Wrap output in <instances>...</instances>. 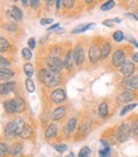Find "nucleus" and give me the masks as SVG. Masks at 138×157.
Listing matches in <instances>:
<instances>
[{
  "mask_svg": "<svg viewBox=\"0 0 138 157\" xmlns=\"http://www.w3.org/2000/svg\"><path fill=\"white\" fill-rule=\"evenodd\" d=\"M46 62H47V65H48V68H51L52 71H58V72H60V71L62 70V67H65L63 61H61L58 57L50 56V57H47Z\"/></svg>",
  "mask_w": 138,
  "mask_h": 157,
  "instance_id": "39448f33",
  "label": "nucleus"
},
{
  "mask_svg": "<svg viewBox=\"0 0 138 157\" xmlns=\"http://www.w3.org/2000/svg\"><path fill=\"white\" fill-rule=\"evenodd\" d=\"M9 48H10V44H9V42L6 41L5 38L0 37V52H8Z\"/></svg>",
  "mask_w": 138,
  "mask_h": 157,
  "instance_id": "4be33fe9",
  "label": "nucleus"
},
{
  "mask_svg": "<svg viewBox=\"0 0 138 157\" xmlns=\"http://www.w3.org/2000/svg\"><path fill=\"white\" fill-rule=\"evenodd\" d=\"M95 24L94 23H90V24H80V25H77L74 31H72V33L74 34H77V33H82V32H85V31H87V29H90V28H93Z\"/></svg>",
  "mask_w": 138,
  "mask_h": 157,
  "instance_id": "412c9836",
  "label": "nucleus"
},
{
  "mask_svg": "<svg viewBox=\"0 0 138 157\" xmlns=\"http://www.w3.org/2000/svg\"><path fill=\"white\" fill-rule=\"evenodd\" d=\"M4 106H5V110L8 113H21V112L24 110L25 104H24L23 99H21V98H15V99H13V100L5 101Z\"/></svg>",
  "mask_w": 138,
  "mask_h": 157,
  "instance_id": "7ed1b4c3",
  "label": "nucleus"
},
{
  "mask_svg": "<svg viewBox=\"0 0 138 157\" xmlns=\"http://www.w3.org/2000/svg\"><path fill=\"white\" fill-rule=\"evenodd\" d=\"M132 133V127L128 124V123H123L121 124V127L118 128V132H117V140L118 142H125L128 138H129V136Z\"/></svg>",
  "mask_w": 138,
  "mask_h": 157,
  "instance_id": "20e7f679",
  "label": "nucleus"
},
{
  "mask_svg": "<svg viewBox=\"0 0 138 157\" xmlns=\"http://www.w3.org/2000/svg\"><path fill=\"white\" fill-rule=\"evenodd\" d=\"M110 51H112L110 43H104L103 47H102V58H106L108 56H109Z\"/></svg>",
  "mask_w": 138,
  "mask_h": 157,
  "instance_id": "5701e85b",
  "label": "nucleus"
},
{
  "mask_svg": "<svg viewBox=\"0 0 138 157\" xmlns=\"http://www.w3.org/2000/svg\"><path fill=\"white\" fill-rule=\"evenodd\" d=\"M121 74L124 76V77H129L134 74L136 71V66H134V62H129V61H125L122 66H121Z\"/></svg>",
  "mask_w": 138,
  "mask_h": 157,
  "instance_id": "0eeeda50",
  "label": "nucleus"
},
{
  "mask_svg": "<svg viewBox=\"0 0 138 157\" xmlns=\"http://www.w3.org/2000/svg\"><path fill=\"white\" fill-rule=\"evenodd\" d=\"M22 55H23V57H24V60H31V58H32V50H31V48H23V50H22Z\"/></svg>",
  "mask_w": 138,
  "mask_h": 157,
  "instance_id": "2f4dec72",
  "label": "nucleus"
},
{
  "mask_svg": "<svg viewBox=\"0 0 138 157\" xmlns=\"http://www.w3.org/2000/svg\"><path fill=\"white\" fill-rule=\"evenodd\" d=\"M58 27H60V25H58V24H53V25H51L50 28H48V29H47V31H48V32H52V31H55V29H57Z\"/></svg>",
  "mask_w": 138,
  "mask_h": 157,
  "instance_id": "de8ad7c7",
  "label": "nucleus"
},
{
  "mask_svg": "<svg viewBox=\"0 0 138 157\" xmlns=\"http://www.w3.org/2000/svg\"><path fill=\"white\" fill-rule=\"evenodd\" d=\"M14 89H15V81H5L3 84H0V94L2 95L12 93L14 91Z\"/></svg>",
  "mask_w": 138,
  "mask_h": 157,
  "instance_id": "f8f14e48",
  "label": "nucleus"
},
{
  "mask_svg": "<svg viewBox=\"0 0 138 157\" xmlns=\"http://www.w3.org/2000/svg\"><path fill=\"white\" fill-rule=\"evenodd\" d=\"M8 153H9L8 146L5 143H3V142H0V157H5Z\"/></svg>",
  "mask_w": 138,
  "mask_h": 157,
  "instance_id": "7c9ffc66",
  "label": "nucleus"
},
{
  "mask_svg": "<svg viewBox=\"0 0 138 157\" xmlns=\"http://www.w3.org/2000/svg\"><path fill=\"white\" fill-rule=\"evenodd\" d=\"M113 22H114V23H121V19H119V18H114Z\"/></svg>",
  "mask_w": 138,
  "mask_h": 157,
  "instance_id": "3c124183",
  "label": "nucleus"
},
{
  "mask_svg": "<svg viewBox=\"0 0 138 157\" xmlns=\"http://www.w3.org/2000/svg\"><path fill=\"white\" fill-rule=\"evenodd\" d=\"M132 61L133 62H138V52H134L132 55Z\"/></svg>",
  "mask_w": 138,
  "mask_h": 157,
  "instance_id": "49530a36",
  "label": "nucleus"
},
{
  "mask_svg": "<svg viewBox=\"0 0 138 157\" xmlns=\"http://www.w3.org/2000/svg\"><path fill=\"white\" fill-rule=\"evenodd\" d=\"M74 61L76 65H81L84 62V57H85V52H84V47L82 46H76V48L74 50Z\"/></svg>",
  "mask_w": 138,
  "mask_h": 157,
  "instance_id": "9b49d317",
  "label": "nucleus"
},
{
  "mask_svg": "<svg viewBox=\"0 0 138 157\" xmlns=\"http://www.w3.org/2000/svg\"><path fill=\"white\" fill-rule=\"evenodd\" d=\"M66 114V106H58L52 112V119L53 121H60Z\"/></svg>",
  "mask_w": 138,
  "mask_h": 157,
  "instance_id": "dca6fc26",
  "label": "nucleus"
},
{
  "mask_svg": "<svg viewBox=\"0 0 138 157\" xmlns=\"http://www.w3.org/2000/svg\"><path fill=\"white\" fill-rule=\"evenodd\" d=\"M62 4H63V6L66 9H71L74 6V4H75V0H63Z\"/></svg>",
  "mask_w": 138,
  "mask_h": 157,
  "instance_id": "f704fd0d",
  "label": "nucleus"
},
{
  "mask_svg": "<svg viewBox=\"0 0 138 157\" xmlns=\"http://www.w3.org/2000/svg\"><path fill=\"white\" fill-rule=\"evenodd\" d=\"M22 151H23V147L22 144H19V143H15L10 150H9V153H10L13 157H18V156H21L22 155Z\"/></svg>",
  "mask_w": 138,
  "mask_h": 157,
  "instance_id": "aec40b11",
  "label": "nucleus"
},
{
  "mask_svg": "<svg viewBox=\"0 0 138 157\" xmlns=\"http://www.w3.org/2000/svg\"><path fill=\"white\" fill-rule=\"evenodd\" d=\"M24 122L23 121H12L9 122L5 127V136L8 138H14L17 136H21L23 128H24Z\"/></svg>",
  "mask_w": 138,
  "mask_h": 157,
  "instance_id": "f03ea898",
  "label": "nucleus"
},
{
  "mask_svg": "<svg viewBox=\"0 0 138 157\" xmlns=\"http://www.w3.org/2000/svg\"><path fill=\"white\" fill-rule=\"evenodd\" d=\"M6 66H9V61L6 60L5 57L0 56V68H2V67H6Z\"/></svg>",
  "mask_w": 138,
  "mask_h": 157,
  "instance_id": "e433bc0d",
  "label": "nucleus"
},
{
  "mask_svg": "<svg viewBox=\"0 0 138 157\" xmlns=\"http://www.w3.org/2000/svg\"><path fill=\"white\" fill-rule=\"evenodd\" d=\"M103 24H104L105 27H113L114 22H113V19H110V21H104V22H103Z\"/></svg>",
  "mask_w": 138,
  "mask_h": 157,
  "instance_id": "37998d69",
  "label": "nucleus"
},
{
  "mask_svg": "<svg viewBox=\"0 0 138 157\" xmlns=\"http://www.w3.org/2000/svg\"><path fill=\"white\" fill-rule=\"evenodd\" d=\"M4 27H5L6 31H9V32H14V31H17V25H15V24H12V23L5 24Z\"/></svg>",
  "mask_w": 138,
  "mask_h": 157,
  "instance_id": "c9c22d12",
  "label": "nucleus"
},
{
  "mask_svg": "<svg viewBox=\"0 0 138 157\" xmlns=\"http://www.w3.org/2000/svg\"><path fill=\"white\" fill-rule=\"evenodd\" d=\"M13 76H14V71H12L10 68H6V67L0 68V80H3V81L10 80Z\"/></svg>",
  "mask_w": 138,
  "mask_h": 157,
  "instance_id": "f3484780",
  "label": "nucleus"
},
{
  "mask_svg": "<svg viewBox=\"0 0 138 157\" xmlns=\"http://www.w3.org/2000/svg\"><path fill=\"white\" fill-rule=\"evenodd\" d=\"M124 62H125V55H124L123 50H117V51L113 53V58H112L113 66L121 67Z\"/></svg>",
  "mask_w": 138,
  "mask_h": 157,
  "instance_id": "6e6552de",
  "label": "nucleus"
},
{
  "mask_svg": "<svg viewBox=\"0 0 138 157\" xmlns=\"http://www.w3.org/2000/svg\"><path fill=\"white\" fill-rule=\"evenodd\" d=\"M51 99L56 104H62L66 100V93L63 89H55L51 94Z\"/></svg>",
  "mask_w": 138,
  "mask_h": 157,
  "instance_id": "1a4fd4ad",
  "label": "nucleus"
},
{
  "mask_svg": "<svg viewBox=\"0 0 138 157\" xmlns=\"http://www.w3.org/2000/svg\"><path fill=\"white\" fill-rule=\"evenodd\" d=\"M89 155H90V148L89 147H82L77 157H89Z\"/></svg>",
  "mask_w": 138,
  "mask_h": 157,
  "instance_id": "473e14b6",
  "label": "nucleus"
},
{
  "mask_svg": "<svg viewBox=\"0 0 138 157\" xmlns=\"http://www.w3.org/2000/svg\"><path fill=\"white\" fill-rule=\"evenodd\" d=\"M132 132H133V134L136 137H138V121L132 125Z\"/></svg>",
  "mask_w": 138,
  "mask_h": 157,
  "instance_id": "ea45409f",
  "label": "nucleus"
},
{
  "mask_svg": "<svg viewBox=\"0 0 138 157\" xmlns=\"http://www.w3.org/2000/svg\"><path fill=\"white\" fill-rule=\"evenodd\" d=\"M8 14L12 19H14V21H17V22H19V21H22L23 19V13L18 6H13L12 9H9Z\"/></svg>",
  "mask_w": 138,
  "mask_h": 157,
  "instance_id": "ddd939ff",
  "label": "nucleus"
},
{
  "mask_svg": "<svg viewBox=\"0 0 138 157\" xmlns=\"http://www.w3.org/2000/svg\"><path fill=\"white\" fill-rule=\"evenodd\" d=\"M137 106V104L136 103H133V104H128V105H125L124 108H123V109H122V112H121V115L123 117V115H125L127 113H129L131 110H133L134 109V108Z\"/></svg>",
  "mask_w": 138,
  "mask_h": 157,
  "instance_id": "c85d7f7f",
  "label": "nucleus"
},
{
  "mask_svg": "<svg viewBox=\"0 0 138 157\" xmlns=\"http://www.w3.org/2000/svg\"><path fill=\"white\" fill-rule=\"evenodd\" d=\"M113 38H114V41L115 42H122L123 39H124V34H123V32L122 31H115L114 32V34H113Z\"/></svg>",
  "mask_w": 138,
  "mask_h": 157,
  "instance_id": "c756f323",
  "label": "nucleus"
},
{
  "mask_svg": "<svg viewBox=\"0 0 138 157\" xmlns=\"http://www.w3.org/2000/svg\"><path fill=\"white\" fill-rule=\"evenodd\" d=\"M55 3H56V0H46V4H47V6H48V8L52 6Z\"/></svg>",
  "mask_w": 138,
  "mask_h": 157,
  "instance_id": "09e8293b",
  "label": "nucleus"
},
{
  "mask_svg": "<svg viewBox=\"0 0 138 157\" xmlns=\"http://www.w3.org/2000/svg\"><path fill=\"white\" fill-rule=\"evenodd\" d=\"M85 2H86V4H91V3L94 2V0H85Z\"/></svg>",
  "mask_w": 138,
  "mask_h": 157,
  "instance_id": "864d4df0",
  "label": "nucleus"
},
{
  "mask_svg": "<svg viewBox=\"0 0 138 157\" xmlns=\"http://www.w3.org/2000/svg\"><path fill=\"white\" fill-rule=\"evenodd\" d=\"M55 148H56L58 152H65V151L67 150V146H66V144H56Z\"/></svg>",
  "mask_w": 138,
  "mask_h": 157,
  "instance_id": "4c0bfd02",
  "label": "nucleus"
},
{
  "mask_svg": "<svg viewBox=\"0 0 138 157\" xmlns=\"http://www.w3.org/2000/svg\"><path fill=\"white\" fill-rule=\"evenodd\" d=\"M129 42L133 44V46H136L137 48H138V43H137V41H136V39L134 38H132V37H129Z\"/></svg>",
  "mask_w": 138,
  "mask_h": 157,
  "instance_id": "8fccbe9b",
  "label": "nucleus"
},
{
  "mask_svg": "<svg viewBox=\"0 0 138 157\" xmlns=\"http://www.w3.org/2000/svg\"><path fill=\"white\" fill-rule=\"evenodd\" d=\"M12 2H14V3H17V2H18V0H12Z\"/></svg>",
  "mask_w": 138,
  "mask_h": 157,
  "instance_id": "6e6d98bb",
  "label": "nucleus"
},
{
  "mask_svg": "<svg viewBox=\"0 0 138 157\" xmlns=\"http://www.w3.org/2000/svg\"><path fill=\"white\" fill-rule=\"evenodd\" d=\"M76 123H77V119L76 118H71V119H68L66 127H65V133L67 137H70L74 132H75V128H76Z\"/></svg>",
  "mask_w": 138,
  "mask_h": 157,
  "instance_id": "4468645a",
  "label": "nucleus"
},
{
  "mask_svg": "<svg viewBox=\"0 0 138 157\" xmlns=\"http://www.w3.org/2000/svg\"><path fill=\"white\" fill-rule=\"evenodd\" d=\"M52 22H53V19H51V18H42V19H41V24H42V25L51 24Z\"/></svg>",
  "mask_w": 138,
  "mask_h": 157,
  "instance_id": "58836bf2",
  "label": "nucleus"
},
{
  "mask_svg": "<svg viewBox=\"0 0 138 157\" xmlns=\"http://www.w3.org/2000/svg\"><path fill=\"white\" fill-rule=\"evenodd\" d=\"M114 6H115L114 0H106V2L102 5V10L103 12H108V10H110V9H113Z\"/></svg>",
  "mask_w": 138,
  "mask_h": 157,
  "instance_id": "393cba45",
  "label": "nucleus"
},
{
  "mask_svg": "<svg viewBox=\"0 0 138 157\" xmlns=\"http://www.w3.org/2000/svg\"><path fill=\"white\" fill-rule=\"evenodd\" d=\"M24 72L28 77H32V75L34 74V68H33V65L32 63H25L24 65Z\"/></svg>",
  "mask_w": 138,
  "mask_h": 157,
  "instance_id": "bb28decb",
  "label": "nucleus"
},
{
  "mask_svg": "<svg viewBox=\"0 0 138 157\" xmlns=\"http://www.w3.org/2000/svg\"><path fill=\"white\" fill-rule=\"evenodd\" d=\"M75 61H74V53L72 51H68L66 53V57H65V61H63V65H65V68H67V70H71L72 66H74Z\"/></svg>",
  "mask_w": 138,
  "mask_h": 157,
  "instance_id": "6ab92c4d",
  "label": "nucleus"
},
{
  "mask_svg": "<svg viewBox=\"0 0 138 157\" xmlns=\"http://www.w3.org/2000/svg\"><path fill=\"white\" fill-rule=\"evenodd\" d=\"M67 157H75V155H74V153H70V155H68Z\"/></svg>",
  "mask_w": 138,
  "mask_h": 157,
  "instance_id": "5fc2aeb1",
  "label": "nucleus"
},
{
  "mask_svg": "<svg viewBox=\"0 0 138 157\" xmlns=\"http://www.w3.org/2000/svg\"><path fill=\"white\" fill-rule=\"evenodd\" d=\"M63 3V0H56V9H57V10H58V9H60L61 8V4Z\"/></svg>",
  "mask_w": 138,
  "mask_h": 157,
  "instance_id": "a18cd8bd",
  "label": "nucleus"
},
{
  "mask_svg": "<svg viewBox=\"0 0 138 157\" xmlns=\"http://www.w3.org/2000/svg\"><path fill=\"white\" fill-rule=\"evenodd\" d=\"M127 17H128V18H133L134 21H137V22H138V14H136V13H128V14H127Z\"/></svg>",
  "mask_w": 138,
  "mask_h": 157,
  "instance_id": "c03bdc74",
  "label": "nucleus"
},
{
  "mask_svg": "<svg viewBox=\"0 0 138 157\" xmlns=\"http://www.w3.org/2000/svg\"><path fill=\"white\" fill-rule=\"evenodd\" d=\"M28 47L31 48V50H33V48L36 47V39H34V38H29V41H28Z\"/></svg>",
  "mask_w": 138,
  "mask_h": 157,
  "instance_id": "a19ab883",
  "label": "nucleus"
},
{
  "mask_svg": "<svg viewBox=\"0 0 138 157\" xmlns=\"http://www.w3.org/2000/svg\"><path fill=\"white\" fill-rule=\"evenodd\" d=\"M133 98H134V95H133L129 90H125V91H123L119 96H118V101L123 103V104H128L129 101L133 100Z\"/></svg>",
  "mask_w": 138,
  "mask_h": 157,
  "instance_id": "2eb2a0df",
  "label": "nucleus"
},
{
  "mask_svg": "<svg viewBox=\"0 0 138 157\" xmlns=\"http://www.w3.org/2000/svg\"><path fill=\"white\" fill-rule=\"evenodd\" d=\"M29 4L33 9H36L38 5H39V0H29Z\"/></svg>",
  "mask_w": 138,
  "mask_h": 157,
  "instance_id": "79ce46f5",
  "label": "nucleus"
},
{
  "mask_svg": "<svg viewBox=\"0 0 138 157\" xmlns=\"http://www.w3.org/2000/svg\"><path fill=\"white\" fill-rule=\"evenodd\" d=\"M89 58L91 62H98L102 58V48H99L96 44H93L89 50Z\"/></svg>",
  "mask_w": 138,
  "mask_h": 157,
  "instance_id": "9d476101",
  "label": "nucleus"
},
{
  "mask_svg": "<svg viewBox=\"0 0 138 157\" xmlns=\"http://www.w3.org/2000/svg\"><path fill=\"white\" fill-rule=\"evenodd\" d=\"M39 78L47 87H55L61 82V74L58 71H52L51 68H42L39 71Z\"/></svg>",
  "mask_w": 138,
  "mask_h": 157,
  "instance_id": "f257e3e1",
  "label": "nucleus"
},
{
  "mask_svg": "<svg viewBox=\"0 0 138 157\" xmlns=\"http://www.w3.org/2000/svg\"><path fill=\"white\" fill-rule=\"evenodd\" d=\"M25 87H27V90H28L29 93H33V91H34L36 86H34V82H33V80H32L31 77H28L27 80H25Z\"/></svg>",
  "mask_w": 138,
  "mask_h": 157,
  "instance_id": "cd10ccee",
  "label": "nucleus"
},
{
  "mask_svg": "<svg viewBox=\"0 0 138 157\" xmlns=\"http://www.w3.org/2000/svg\"><path fill=\"white\" fill-rule=\"evenodd\" d=\"M99 115L102 118H105L108 115V104L105 101H103L100 105H99Z\"/></svg>",
  "mask_w": 138,
  "mask_h": 157,
  "instance_id": "a878e982",
  "label": "nucleus"
},
{
  "mask_svg": "<svg viewBox=\"0 0 138 157\" xmlns=\"http://www.w3.org/2000/svg\"><path fill=\"white\" fill-rule=\"evenodd\" d=\"M56 134H57V127H56V124L51 123L50 125L47 127V129L44 132V137L47 140H52V138L56 137Z\"/></svg>",
  "mask_w": 138,
  "mask_h": 157,
  "instance_id": "a211bd4d",
  "label": "nucleus"
},
{
  "mask_svg": "<svg viewBox=\"0 0 138 157\" xmlns=\"http://www.w3.org/2000/svg\"><path fill=\"white\" fill-rule=\"evenodd\" d=\"M22 4H23L24 6H27V5H28V0H22Z\"/></svg>",
  "mask_w": 138,
  "mask_h": 157,
  "instance_id": "603ef678",
  "label": "nucleus"
},
{
  "mask_svg": "<svg viewBox=\"0 0 138 157\" xmlns=\"http://www.w3.org/2000/svg\"><path fill=\"white\" fill-rule=\"evenodd\" d=\"M109 153H110V148H109V147H105V148L100 150L99 156L100 157H108V156H109Z\"/></svg>",
  "mask_w": 138,
  "mask_h": 157,
  "instance_id": "72a5a7b5",
  "label": "nucleus"
},
{
  "mask_svg": "<svg viewBox=\"0 0 138 157\" xmlns=\"http://www.w3.org/2000/svg\"><path fill=\"white\" fill-rule=\"evenodd\" d=\"M31 136H32V128L31 127H28V125H24V128L21 133V137L24 140H28V138H31Z\"/></svg>",
  "mask_w": 138,
  "mask_h": 157,
  "instance_id": "b1692460",
  "label": "nucleus"
},
{
  "mask_svg": "<svg viewBox=\"0 0 138 157\" xmlns=\"http://www.w3.org/2000/svg\"><path fill=\"white\" fill-rule=\"evenodd\" d=\"M122 85L128 90H138V75L125 77L122 81Z\"/></svg>",
  "mask_w": 138,
  "mask_h": 157,
  "instance_id": "423d86ee",
  "label": "nucleus"
}]
</instances>
